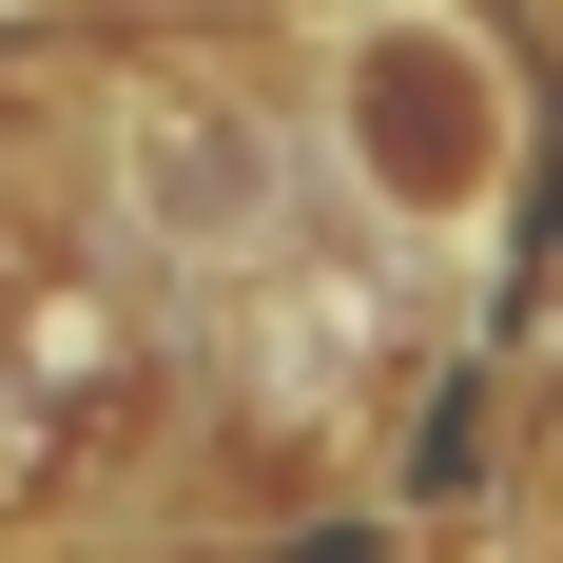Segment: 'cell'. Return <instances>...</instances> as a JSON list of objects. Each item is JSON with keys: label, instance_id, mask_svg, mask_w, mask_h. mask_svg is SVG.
Returning <instances> with one entry per match:
<instances>
[{"label": "cell", "instance_id": "1", "mask_svg": "<svg viewBox=\"0 0 563 563\" xmlns=\"http://www.w3.org/2000/svg\"><path fill=\"white\" fill-rule=\"evenodd\" d=\"M331 156H350V195L389 233H486L506 175H525V98L448 0H369L331 40Z\"/></svg>", "mask_w": 563, "mask_h": 563}]
</instances>
